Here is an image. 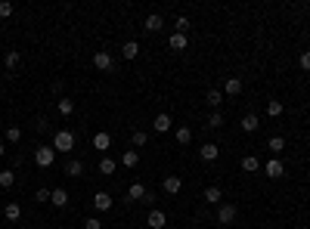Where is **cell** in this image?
I'll return each instance as SVG.
<instances>
[{
    "label": "cell",
    "instance_id": "1",
    "mask_svg": "<svg viewBox=\"0 0 310 229\" xmlns=\"http://www.w3.org/2000/svg\"><path fill=\"white\" fill-rule=\"evenodd\" d=\"M53 149L56 152H72L75 149V133L72 130H56L53 133Z\"/></svg>",
    "mask_w": 310,
    "mask_h": 229
},
{
    "label": "cell",
    "instance_id": "2",
    "mask_svg": "<svg viewBox=\"0 0 310 229\" xmlns=\"http://www.w3.org/2000/svg\"><path fill=\"white\" fill-rule=\"evenodd\" d=\"M56 161V149L53 146H38V152H34V164L38 167H50Z\"/></svg>",
    "mask_w": 310,
    "mask_h": 229
},
{
    "label": "cell",
    "instance_id": "3",
    "mask_svg": "<svg viewBox=\"0 0 310 229\" xmlns=\"http://www.w3.org/2000/svg\"><path fill=\"white\" fill-rule=\"evenodd\" d=\"M93 65L99 68V72H112V68H115L112 53H109V50H96V53H93Z\"/></svg>",
    "mask_w": 310,
    "mask_h": 229
},
{
    "label": "cell",
    "instance_id": "4",
    "mask_svg": "<svg viewBox=\"0 0 310 229\" xmlns=\"http://www.w3.org/2000/svg\"><path fill=\"white\" fill-rule=\"evenodd\" d=\"M236 204H221V208H217V223H221V226H229V223H233L236 220Z\"/></svg>",
    "mask_w": 310,
    "mask_h": 229
},
{
    "label": "cell",
    "instance_id": "5",
    "mask_svg": "<svg viewBox=\"0 0 310 229\" xmlns=\"http://www.w3.org/2000/svg\"><path fill=\"white\" fill-rule=\"evenodd\" d=\"M146 226H149V229H165V226H168V217H165V211L152 208V211H149V217H146Z\"/></svg>",
    "mask_w": 310,
    "mask_h": 229
},
{
    "label": "cell",
    "instance_id": "6",
    "mask_svg": "<svg viewBox=\"0 0 310 229\" xmlns=\"http://www.w3.org/2000/svg\"><path fill=\"white\" fill-rule=\"evenodd\" d=\"M162 189L168 192V195H180V189H183V180H180L177 174H168V177H165V183H162Z\"/></svg>",
    "mask_w": 310,
    "mask_h": 229
},
{
    "label": "cell",
    "instance_id": "7",
    "mask_svg": "<svg viewBox=\"0 0 310 229\" xmlns=\"http://www.w3.org/2000/svg\"><path fill=\"white\" fill-rule=\"evenodd\" d=\"M146 192H149V189L143 186V183H131V189H128V195H124V201H128V204H131V201H143Z\"/></svg>",
    "mask_w": 310,
    "mask_h": 229
},
{
    "label": "cell",
    "instance_id": "8",
    "mask_svg": "<svg viewBox=\"0 0 310 229\" xmlns=\"http://www.w3.org/2000/svg\"><path fill=\"white\" fill-rule=\"evenodd\" d=\"M112 204H115V198L109 195V192H96V195H93V208H96L99 214H102V211H109Z\"/></svg>",
    "mask_w": 310,
    "mask_h": 229
},
{
    "label": "cell",
    "instance_id": "9",
    "mask_svg": "<svg viewBox=\"0 0 310 229\" xmlns=\"http://www.w3.org/2000/svg\"><path fill=\"white\" fill-rule=\"evenodd\" d=\"M186 43H189V40H186V34H177V31H174V34L168 38V50L183 53V50H186Z\"/></svg>",
    "mask_w": 310,
    "mask_h": 229
},
{
    "label": "cell",
    "instance_id": "10",
    "mask_svg": "<svg viewBox=\"0 0 310 229\" xmlns=\"http://www.w3.org/2000/svg\"><path fill=\"white\" fill-rule=\"evenodd\" d=\"M217 155H221V146H214V143H205L199 149V158L202 161H217Z\"/></svg>",
    "mask_w": 310,
    "mask_h": 229
},
{
    "label": "cell",
    "instance_id": "11",
    "mask_svg": "<svg viewBox=\"0 0 310 229\" xmlns=\"http://www.w3.org/2000/svg\"><path fill=\"white\" fill-rule=\"evenodd\" d=\"M239 127H242V133H258L261 118H258V114H245V118L239 121Z\"/></svg>",
    "mask_w": 310,
    "mask_h": 229
},
{
    "label": "cell",
    "instance_id": "12",
    "mask_svg": "<svg viewBox=\"0 0 310 229\" xmlns=\"http://www.w3.org/2000/svg\"><path fill=\"white\" fill-rule=\"evenodd\" d=\"M264 170H267V177H273V180H279V177L285 174V167H282L279 158H270V161L264 164Z\"/></svg>",
    "mask_w": 310,
    "mask_h": 229
},
{
    "label": "cell",
    "instance_id": "13",
    "mask_svg": "<svg viewBox=\"0 0 310 229\" xmlns=\"http://www.w3.org/2000/svg\"><path fill=\"white\" fill-rule=\"evenodd\" d=\"M50 204H53V208H65V204H68V189H53L50 192Z\"/></svg>",
    "mask_w": 310,
    "mask_h": 229
},
{
    "label": "cell",
    "instance_id": "14",
    "mask_svg": "<svg viewBox=\"0 0 310 229\" xmlns=\"http://www.w3.org/2000/svg\"><path fill=\"white\" fill-rule=\"evenodd\" d=\"M205 106H211L214 112H221V106H223V93H221V90H208V93H205Z\"/></svg>",
    "mask_w": 310,
    "mask_h": 229
},
{
    "label": "cell",
    "instance_id": "15",
    "mask_svg": "<svg viewBox=\"0 0 310 229\" xmlns=\"http://www.w3.org/2000/svg\"><path fill=\"white\" fill-rule=\"evenodd\" d=\"M168 130H174V121H171V114H155V133H168Z\"/></svg>",
    "mask_w": 310,
    "mask_h": 229
},
{
    "label": "cell",
    "instance_id": "16",
    "mask_svg": "<svg viewBox=\"0 0 310 229\" xmlns=\"http://www.w3.org/2000/svg\"><path fill=\"white\" fill-rule=\"evenodd\" d=\"M162 25H165V19L158 16V13H152V16H146V22H143V28L149 31V34H155V31H162Z\"/></svg>",
    "mask_w": 310,
    "mask_h": 229
},
{
    "label": "cell",
    "instance_id": "17",
    "mask_svg": "<svg viewBox=\"0 0 310 229\" xmlns=\"http://www.w3.org/2000/svg\"><path fill=\"white\" fill-rule=\"evenodd\" d=\"M109 146H112V136H109L106 130L93 133V149H99V152H109Z\"/></svg>",
    "mask_w": 310,
    "mask_h": 229
},
{
    "label": "cell",
    "instance_id": "18",
    "mask_svg": "<svg viewBox=\"0 0 310 229\" xmlns=\"http://www.w3.org/2000/svg\"><path fill=\"white\" fill-rule=\"evenodd\" d=\"M174 140H177L180 146H189V143H192V130L186 127V124H180V127H174Z\"/></svg>",
    "mask_w": 310,
    "mask_h": 229
},
{
    "label": "cell",
    "instance_id": "19",
    "mask_svg": "<svg viewBox=\"0 0 310 229\" xmlns=\"http://www.w3.org/2000/svg\"><path fill=\"white\" fill-rule=\"evenodd\" d=\"M223 93L226 96H239L242 93V81H239V77H226L223 81Z\"/></svg>",
    "mask_w": 310,
    "mask_h": 229
},
{
    "label": "cell",
    "instance_id": "20",
    "mask_svg": "<svg viewBox=\"0 0 310 229\" xmlns=\"http://www.w3.org/2000/svg\"><path fill=\"white\" fill-rule=\"evenodd\" d=\"M115 167H118V161H115V158H109V155L99 158V174H102V177H112Z\"/></svg>",
    "mask_w": 310,
    "mask_h": 229
},
{
    "label": "cell",
    "instance_id": "21",
    "mask_svg": "<svg viewBox=\"0 0 310 229\" xmlns=\"http://www.w3.org/2000/svg\"><path fill=\"white\" fill-rule=\"evenodd\" d=\"M121 164L133 170L136 164H140V152H136V149H128V152H124V155H121Z\"/></svg>",
    "mask_w": 310,
    "mask_h": 229
},
{
    "label": "cell",
    "instance_id": "22",
    "mask_svg": "<svg viewBox=\"0 0 310 229\" xmlns=\"http://www.w3.org/2000/svg\"><path fill=\"white\" fill-rule=\"evenodd\" d=\"M221 198H223L221 186H208L205 189V204H221Z\"/></svg>",
    "mask_w": 310,
    "mask_h": 229
},
{
    "label": "cell",
    "instance_id": "23",
    "mask_svg": "<svg viewBox=\"0 0 310 229\" xmlns=\"http://www.w3.org/2000/svg\"><path fill=\"white\" fill-rule=\"evenodd\" d=\"M121 56H124V59H136V56H140V43H136V40H128V43L121 47Z\"/></svg>",
    "mask_w": 310,
    "mask_h": 229
},
{
    "label": "cell",
    "instance_id": "24",
    "mask_svg": "<svg viewBox=\"0 0 310 229\" xmlns=\"http://www.w3.org/2000/svg\"><path fill=\"white\" fill-rule=\"evenodd\" d=\"M267 149L273 152V158H279V152L285 149V140H282V136H270V140H267Z\"/></svg>",
    "mask_w": 310,
    "mask_h": 229
},
{
    "label": "cell",
    "instance_id": "25",
    "mask_svg": "<svg viewBox=\"0 0 310 229\" xmlns=\"http://www.w3.org/2000/svg\"><path fill=\"white\" fill-rule=\"evenodd\" d=\"M3 217H6V220H9V223H16V220H19V217H22V208H19V204H16V201H9V204H6V208H3Z\"/></svg>",
    "mask_w": 310,
    "mask_h": 229
},
{
    "label": "cell",
    "instance_id": "26",
    "mask_svg": "<svg viewBox=\"0 0 310 229\" xmlns=\"http://www.w3.org/2000/svg\"><path fill=\"white\" fill-rule=\"evenodd\" d=\"M6 68H9V72H16V68H19V62H22V53L19 50H6Z\"/></svg>",
    "mask_w": 310,
    "mask_h": 229
},
{
    "label": "cell",
    "instance_id": "27",
    "mask_svg": "<svg viewBox=\"0 0 310 229\" xmlns=\"http://www.w3.org/2000/svg\"><path fill=\"white\" fill-rule=\"evenodd\" d=\"M242 170H248V174H258V170H261L258 155H245V158H242Z\"/></svg>",
    "mask_w": 310,
    "mask_h": 229
},
{
    "label": "cell",
    "instance_id": "28",
    "mask_svg": "<svg viewBox=\"0 0 310 229\" xmlns=\"http://www.w3.org/2000/svg\"><path fill=\"white\" fill-rule=\"evenodd\" d=\"M65 174H68V177H81V174H84V161H78V158H72V161L65 164Z\"/></svg>",
    "mask_w": 310,
    "mask_h": 229
},
{
    "label": "cell",
    "instance_id": "29",
    "mask_svg": "<svg viewBox=\"0 0 310 229\" xmlns=\"http://www.w3.org/2000/svg\"><path fill=\"white\" fill-rule=\"evenodd\" d=\"M205 127H208V130L223 127V114H221V112H211V114H208V121H205Z\"/></svg>",
    "mask_w": 310,
    "mask_h": 229
},
{
    "label": "cell",
    "instance_id": "30",
    "mask_svg": "<svg viewBox=\"0 0 310 229\" xmlns=\"http://www.w3.org/2000/svg\"><path fill=\"white\" fill-rule=\"evenodd\" d=\"M56 109H59V114H65V118H68V114H75V102L62 96L59 102H56Z\"/></svg>",
    "mask_w": 310,
    "mask_h": 229
},
{
    "label": "cell",
    "instance_id": "31",
    "mask_svg": "<svg viewBox=\"0 0 310 229\" xmlns=\"http://www.w3.org/2000/svg\"><path fill=\"white\" fill-rule=\"evenodd\" d=\"M282 112H285V106H282L279 99H270V102H267V114H270V118H279Z\"/></svg>",
    "mask_w": 310,
    "mask_h": 229
},
{
    "label": "cell",
    "instance_id": "32",
    "mask_svg": "<svg viewBox=\"0 0 310 229\" xmlns=\"http://www.w3.org/2000/svg\"><path fill=\"white\" fill-rule=\"evenodd\" d=\"M19 140H22V130L16 127V124H9V127H6V143H13V146H16Z\"/></svg>",
    "mask_w": 310,
    "mask_h": 229
},
{
    "label": "cell",
    "instance_id": "33",
    "mask_svg": "<svg viewBox=\"0 0 310 229\" xmlns=\"http://www.w3.org/2000/svg\"><path fill=\"white\" fill-rule=\"evenodd\" d=\"M13 183H16V174H13V170H0V186L9 189Z\"/></svg>",
    "mask_w": 310,
    "mask_h": 229
},
{
    "label": "cell",
    "instance_id": "34",
    "mask_svg": "<svg viewBox=\"0 0 310 229\" xmlns=\"http://www.w3.org/2000/svg\"><path fill=\"white\" fill-rule=\"evenodd\" d=\"M146 140H149V136H146V130H133V133H131V143H133L136 149H140V146H146Z\"/></svg>",
    "mask_w": 310,
    "mask_h": 229
},
{
    "label": "cell",
    "instance_id": "35",
    "mask_svg": "<svg viewBox=\"0 0 310 229\" xmlns=\"http://www.w3.org/2000/svg\"><path fill=\"white\" fill-rule=\"evenodd\" d=\"M174 31H177V34H186V31H189V19H186V16H177Z\"/></svg>",
    "mask_w": 310,
    "mask_h": 229
},
{
    "label": "cell",
    "instance_id": "36",
    "mask_svg": "<svg viewBox=\"0 0 310 229\" xmlns=\"http://www.w3.org/2000/svg\"><path fill=\"white\" fill-rule=\"evenodd\" d=\"M13 3H9V0H0V19H9V16H13Z\"/></svg>",
    "mask_w": 310,
    "mask_h": 229
},
{
    "label": "cell",
    "instance_id": "37",
    "mask_svg": "<svg viewBox=\"0 0 310 229\" xmlns=\"http://www.w3.org/2000/svg\"><path fill=\"white\" fill-rule=\"evenodd\" d=\"M50 192H53V189H47V186H41L38 192H34V201H50Z\"/></svg>",
    "mask_w": 310,
    "mask_h": 229
},
{
    "label": "cell",
    "instance_id": "38",
    "mask_svg": "<svg viewBox=\"0 0 310 229\" xmlns=\"http://www.w3.org/2000/svg\"><path fill=\"white\" fill-rule=\"evenodd\" d=\"M84 229H102V220H99V217H87V220H84Z\"/></svg>",
    "mask_w": 310,
    "mask_h": 229
},
{
    "label": "cell",
    "instance_id": "39",
    "mask_svg": "<svg viewBox=\"0 0 310 229\" xmlns=\"http://www.w3.org/2000/svg\"><path fill=\"white\" fill-rule=\"evenodd\" d=\"M298 65H301L304 72L310 75V50H304V53H301V59H298Z\"/></svg>",
    "mask_w": 310,
    "mask_h": 229
},
{
    "label": "cell",
    "instance_id": "40",
    "mask_svg": "<svg viewBox=\"0 0 310 229\" xmlns=\"http://www.w3.org/2000/svg\"><path fill=\"white\" fill-rule=\"evenodd\" d=\"M3 155H6V143H3V140H0V158H3Z\"/></svg>",
    "mask_w": 310,
    "mask_h": 229
},
{
    "label": "cell",
    "instance_id": "41",
    "mask_svg": "<svg viewBox=\"0 0 310 229\" xmlns=\"http://www.w3.org/2000/svg\"><path fill=\"white\" fill-rule=\"evenodd\" d=\"M19 229H28V226H19Z\"/></svg>",
    "mask_w": 310,
    "mask_h": 229
},
{
    "label": "cell",
    "instance_id": "42",
    "mask_svg": "<svg viewBox=\"0 0 310 229\" xmlns=\"http://www.w3.org/2000/svg\"><path fill=\"white\" fill-rule=\"evenodd\" d=\"M307 81H310V75H307Z\"/></svg>",
    "mask_w": 310,
    "mask_h": 229
}]
</instances>
